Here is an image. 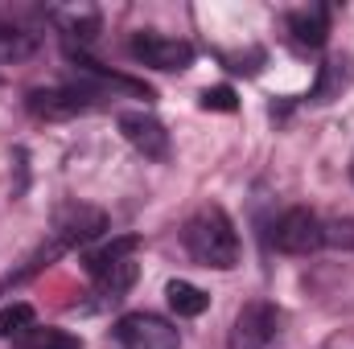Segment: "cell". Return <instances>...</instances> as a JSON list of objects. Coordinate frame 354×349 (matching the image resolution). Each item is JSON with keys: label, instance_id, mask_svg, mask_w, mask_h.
Masks as SVG:
<instances>
[{"label": "cell", "instance_id": "obj_1", "mask_svg": "<svg viewBox=\"0 0 354 349\" xmlns=\"http://www.w3.org/2000/svg\"><path fill=\"white\" fill-rule=\"evenodd\" d=\"M181 243H185L189 259L202 263V267L231 271V267L239 263V235H235V222H231L218 206H202V210L185 222Z\"/></svg>", "mask_w": 354, "mask_h": 349}, {"label": "cell", "instance_id": "obj_2", "mask_svg": "<svg viewBox=\"0 0 354 349\" xmlns=\"http://www.w3.org/2000/svg\"><path fill=\"white\" fill-rule=\"evenodd\" d=\"M132 251H136V239H120V243H107V247H99V251L87 255V271H91V279H95V288H99V296L120 300L136 283V259H132Z\"/></svg>", "mask_w": 354, "mask_h": 349}, {"label": "cell", "instance_id": "obj_3", "mask_svg": "<svg viewBox=\"0 0 354 349\" xmlns=\"http://www.w3.org/2000/svg\"><path fill=\"white\" fill-rule=\"evenodd\" d=\"M272 247L284 251V255H313V251L326 247V222H322L313 210L297 206V210H288V214L276 218V226H272Z\"/></svg>", "mask_w": 354, "mask_h": 349}, {"label": "cell", "instance_id": "obj_4", "mask_svg": "<svg viewBox=\"0 0 354 349\" xmlns=\"http://www.w3.org/2000/svg\"><path fill=\"white\" fill-rule=\"evenodd\" d=\"M128 54L140 62V66H153V70H169L181 74L194 66V46L181 41V37H165V33H153V29H140L132 41H128Z\"/></svg>", "mask_w": 354, "mask_h": 349}, {"label": "cell", "instance_id": "obj_5", "mask_svg": "<svg viewBox=\"0 0 354 349\" xmlns=\"http://www.w3.org/2000/svg\"><path fill=\"white\" fill-rule=\"evenodd\" d=\"M280 308L268 304V300H252L239 308L235 317V329H231V349H276L280 341Z\"/></svg>", "mask_w": 354, "mask_h": 349}, {"label": "cell", "instance_id": "obj_6", "mask_svg": "<svg viewBox=\"0 0 354 349\" xmlns=\"http://www.w3.org/2000/svg\"><path fill=\"white\" fill-rule=\"evenodd\" d=\"M115 341L120 349H177L181 333L157 312H128L115 321Z\"/></svg>", "mask_w": 354, "mask_h": 349}, {"label": "cell", "instance_id": "obj_7", "mask_svg": "<svg viewBox=\"0 0 354 349\" xmlns=\"http://www.w3.org/2000/svg\"><path fill=\"white\" fill-rule=\"evenodd\" d=\"M95 99V90L75 83V87H41V90H29L25 107L37 115V119H71V115H83Z\"/></svg>", "mask_w": 354, "mask_h": 349}, {"label": "cell", "instance_id": "obj_8", "mask_svg": "<svg viewBox=\"0 0 354 349\" xmlns=\"http://www.w3.org/2000/svg\"><path fill=\"white\" fill-rule=\"evenodd\" d=\"M120 132H124V140H128L145 161H165V157H169V132H165L161 119H153V115H145V111H124V115H120Z\"/></svg>", "mask_w": 354, "mask_h": 349}, {"label": "cell", "instance_id": "obj_9", "mask_svg": "<svg viewBox=\"0 0 354 349\" xmlns=\"http://www.w3.org/2000/svg\"><path fill=\"white\" fill-rule=\"evenodd\" d=\"M103 230H107V218H103L99 210H91V206H66V210L58 214V239H62V247L91 243V239H99Z\"/></svg>", "mask_w": 354, "mask_h": 349}, {"label": "cell", "instance_id": "obj_10", "mask_svg": "<svg viewBox=\"0 0 354 349\" xmlns=\"http://www.w3.org/2000/svg\"><path fill=\"white\" fill-rule=\"evenodd\" d=\"M288 33L301 50H322L326 37H330V8L326 4H309V8H297L288 12Z\"/></svg>", "mask_w": 354, "mask_h": 349}, {"label": "cell", "instance_id": "obj_11", "mask_svg": "<svg viewBox=\"0 0 354 349\" xmlns=\"http://www.w3.org/2000/svg\"><path fill=\"white\" fill-rule=\"evenodd\" d=\"M165 296H169V308H174L177 317H202L210 308V296L198 283H189V279H169Z\"/></svg>", "mask_w": 354, "mask_h": 349}, {"label": "cell", "instance_id": "obj_12", "mask_svg": "<svg viewBox=\"0 0 354 349\" xmlns=\"http://www.w3.org/2000/svg\"><path fill=\"white\" fill-rule=\"evenodd\" d=\"M351 83V58H330V62H322V70H317V87H313V103H330L334 94H342V87Z\"/></svg>", "mask_w": 354, "mask_h": 349}, {"label": "cell", "instance_id": "obj_13", "mask_svg": "<svg viewBox=\"0 0 354 349\" xmlns=\"http://www.w3.org/2000/svg\"><path fill=\"white\" fill-rule=\"evenodd\" d=\"M29 329H37V312H33V304H25V300H12V304H4L0 308V337L4 341H21Z\"/></svg>", "mask_w": 354, "mask_h": 349}, {"label": "cell", "instance_id": "obj_14", "mask_svg": "<svg viewBox=\"0 0 354 349\" xmlns=\"http://www.w3.org/2000/svg\"><path fill=\"white\" fill-rule=\"evenodd\" d=\"M21 349H83V341L75 333H66V329L46 325V329H29L21 337Z\"/></svg>", "mask_w": 354, "mask_h": 349}, {"label": "cell", "instance_id": "obj_15", "mask_svg": "<svg viewBox=\"0 0 354 349\" xmlns=\"http://www.w3.org/2000/svg\"><path fill=\"white\" fill-rule=\"evenodd\" d=\"M326 243L338 251H354V218H338L326 226Z\"/></svg>", "mask_w": 354, "mask_h": 349}, {"label": "cell", "instance_id": "obj_16", "mask_svg": "<svg viewBox=\"0 0 354 349\" xmlns=\"http://www.w3.org/2000/svg\"><path fill=\"white\" fill-rule=\"evenodd\" d=\"M202 107L206 111H235L239 103H235V90L231 87H206L202 90Z\"/></svg>", "mask_w": 354, "mask_h": 349}, {"label": "cell", "instance_id": "obj_17", "mask_svg": "<svg viewBox=\"0 0 354 349\" xmlns=\"http://www.w3.org/2000/svg\"><path fill=\"white\" fill-rule=\"evenodd\" d=\"M351 181H354V157H351Z\"/></svg>", "mask_w": 354, "mask_h": 349}]
</instances>
